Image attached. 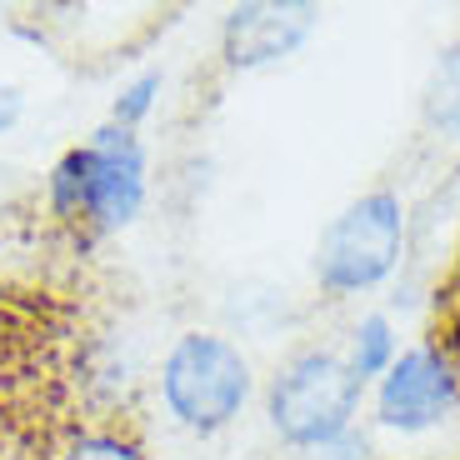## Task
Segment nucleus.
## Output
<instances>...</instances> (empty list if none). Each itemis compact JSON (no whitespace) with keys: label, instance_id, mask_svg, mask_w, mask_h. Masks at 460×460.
Here are the masks:
<instances>
[{"label":"nucleus","instance_id":"f257e3e1","mask_svg":"<svg viewBox=\"0 0 460 460\" xmlns=\"http://www.w3.org/2000/svg\"><path fill=\"white\" fill-rule=\"evenodd\" d=\"M146 206V146L136 130L101 126L50 171V210L91 230H120Z\"/></svg>","mask_w":460,"mask_h":460},{"label":"nucleus","instance_id":"f03ea898","mask_svg":"<svg viewBox=\"0 0 460 460\" xmlns=\"http://www.w3.org/2000/svg\"><path fill=\"white\" fill-rule=\"evenodd\" d=\"M360 376L345 366V356L331 350H300L296 360L280 366V376L270 380L265 411L270 426L286 446L296 450H325L335 440L350 436V415L360 405Z\"/></svg>","mask_w":460,"mask_h":460},{"label":"nucleus","instance_id":"7ed1b4c3","mask_svg":"<svg viewBox=\"0 0 460 460\" xmlns=\"http://www.w3.org/2000/svg\"><path fill=\"white\" fill-rule=\"evenodd\" d=\"M161 401L175 415V426L216 436L251 401V366L226 335L190 331L161 360Z\"/></svg>","mask_w":460,"mask_h":460},{"label":"nucleus","instance_id":"20e7f679","mask_svg":"<svg viewBox=\"0 0 460 460\" xmlns=\"http://www.w3.org/2000/svg\"><path fill=\"white\" fill-rule=\"evenodd\" d=\"M401 241H405L401 196L370 190L325 226L321 245H315V280L331 296H356V290L380 286L401 261Z\"/></svg>","mask_w":460,"mask_h":460},{"label":"nucleus","instance_id":"39448f33","mask_svg":"<svg viewBox=\"0 0 460 460\" xmlns=\"http://www.w3.org/2000/svg\"><path fill=\"white\" fill-rule=\"evenodd\" d=\"M456 401H460V380L450 370V360L440 356V345H415V350L395 356V366L380 376L376 411L395 430H430L436 420H446V411Z\"/></svg>","mask_w":460,"mask_h":460},{"label":"nucleus","instance_id":"423d86ee","mask_svg":"<svg viewBox=\"0 0 460 460\" xmlns=\"http://www.w3.org/2000/svg\"><path fill=\"white\" fill-rule=\"evenodd\" d=\"M321 25V5H296V0H251L235 5L220 25V50L235 70H261L296 56L311 31Z\"/></svg>","mask_w":460,"mask_h":460},{"label":"nucleus","instance_id":"0eeeda50","mask_svg":"<svg viewBox=\"0 0 460 460\" xmlns=\"http://www.w3.org/2000/svg\"><path fill=\"white\" fill-rule=\"evenodd\" d=\"M50 460H150V456L120 426H81V430H66L56 440Z\"/></svg>","mask_w":460,"mask_h":460},{"label":"nucleus","instance_id":"6e6552de","mask_svg":"<svg viewBox=\"0 0 460 460\" xmlns=\"http://www.w3.org/2000/svg\"><path fill=\"white\" fill-rule=\"evenodd\" d=\"M426 120L436 130L460 140V46L446 50L430 70V85H426Z\"/></svg>","mask_w":460,"mask_h":460},{"label":"nucleus","instance_id":"1a4fd4ad","mask_svg":"<svg viewBox=\"0 0 460 460\" xmlns=\"http://www.w3.org/2000/svg\"><path fill=\"white\" fill-rule=\"evenodd\" d=\"M345 366L360 376V385H366L370 376H385V370L395 366V335H391V321H385V315H366V321L356 325Z\"/></svg>","mask_w":460,"mask_h":460},{"label":"nucleus","instance_id":"9d476101","mask_svg":"<svg viewBox=\"0 0 460 460\" xmlns=\"http://www.w3.org/2000/svg\"><path fill=\"white\" fill-rule=\"evenodd\" d=\"M155 95H161V70H146V75H136V81H130L126 91L115 95V105H111V126L136 130L140 120H146V115L155 111Z\"/></svg>","mask_w":460,"mask_h":460},{"label":"nucleus","instance_id":"9b49d317","mask_svg":"<svg viewBox=\"0 0 460 460\" xmlns=\"http://www.w3.org/2000/svg\"><path fill=\"white\" fill-rule=\"evenodd\" d=\"M311 460H366V440H360V436H345V440H335V446L315 450Z\"/></svg>","mask_w":460,"mask_h":460},{"label":"nucleus","instance_id":"f8f14e48","mask_svg":"<svg viewBox=\"0 0 460 460\" xmlns=\"http://www.w3.org/2000/svg\"><path fill=\"white\" fill-rule=\"evenodd\" d=\"M21 91H15V85H0V136H5V130L15 126V120H21Z\"/></svg>","mask_w":460,"mask_h":460}]
</instances>
